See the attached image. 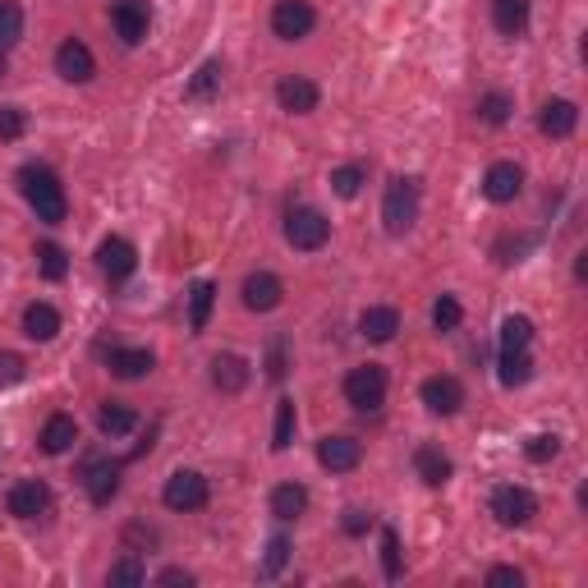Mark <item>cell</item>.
<instances>
[{
	"mask_svg": "<svg viewBox=\"0 0 588 588\" xmlns=\"http://www.w3.org/2000/svg\"><path fill=\"white\" fill-rule=\"evenodd\" d=\"M492 515H497L506 529H520V524H529L533 515H538V501H533L529 487L506 483V487H497V492H492Z\"/></svg>",
	"mask_w": 588,
	"mask_h": 588,
	"instance_id": "obj_6",
	"label": "cell"
},
{
	"mask_svg": "<svg viewBox=\"0 0 588 588\" xmlns=\"http://www.w3.org/2000/svg\"><path fill=\"white\" fill-rule=\"evenodd\" d=\"M290 441H294V400H281L272 423V451H290Z\"/></svg>",
	"mask_w": 588,
	"mask_h": 588,
	"instance_id": "obj_31",
	"label": "cell"
},
{
	"mask_svg": "<svg viewBox=\"0 0 588 588\" xmlns=\"http://www.w3.org/2000/svg\"><path fill=\"white\" fill-rule=\"evenodd\" d=\"M478 120H483V125H506L510 120V97L506 92H487L483 102H478Z\"/></svg>",
	"mask_w": 588,
	"mask_h": 588,
	"instance_id": "obj_35",
	"label": "cell"
},
{
	"mask_svg": "<svg viewBox=\"0 0 588 588\" xmlns=\"http://www.w3.org/2000/svg\"><path fill=\"white\" fill-rule=\"evenodd\" d=\"M212 386L216 391H226V396L244 391V386H249V363L239 359V354H216L212 359Z\"/></svg>",
	"mask_w": 588,
	"mask_h": 588,
	"instance_id": "obj_19",
	"label": "cell"
},
{
	"mask_svg": "<svg viewBox=\"0 0 588 588\" xmlns=\"http://www.w3.org/2000/svg\"><path fill=\"white\" fill-rule=\"evenodd\" d=\"M575 125H579V106L575 102H547L543 106V115H538V129H543L547 138H570L575 134Z\"/></svg>",
	"mask_w": 588,
	"mask_h": 588,
	"instance_id": "obj_20",
	"label": "cell"
},
{
	"mask_svg": "<svg viewBox=\"0 0 588 588\" xmlns=\"http://www.w3.org/2000/svg\"><path fill=\"white\" fill-rule=\"evenodd\" d=\"M212 308H216V285L212 281H198V285H193V294H189V327H193V336H198V331H207Z\"/></svg>",
	"mask_w": 588,
	"mask_h": 588,
	"instance_id": "obj_26",
	"label": "cell"
},
{
	"mask_svg": "<svg viewBox=\"0 0 588 588\" xmlns=\"http://www.w3.org/2000/svg\"><path fill=\"white\" fill-rule=\"evenodd\" d=\"M19 184H23V198H28V207L37 212V221H46V226H60L69 212V198H65V184L51 175L46 166H23L19 170Z\"/></svg>",
	"mask_w": 588,
	"mask_h": 588,
	"instance_id": "obj_1",
	"label": "cell"
},
{
	"mask_svg": "<svg viewBox=\"0 0 588 588\" xmlns=\"http://www.w3.org/2000/svg\"><path fill=\"white\" fill-rule=\"evenodd\" d=\"M37 267H42L46 281H65V272H69L65 249H60V244H42V249H37Z\"/></svg>",
	"mask_w": 588,
	"mask_h": 588,
	"instance_id": "obj_32",
	"label": "cell"
},
{
	"mask_svg": "<svg viewBox=\"0 0 588 588\" xmlns=\"http://www.w3.org/2000/svg\"><path fill=\"white\" fill-rule=\"evenodd\" d=\"M138 414L129 405H102V414H97V428L106 432V437H125V432H134Z\"/></svg>",
	"mask_w": 588,
	"mask_h": 588,
	"instance_id": "obj_29",
	"label": "cell"
},
{
	"mask_svg": "<svg viewBox=\"0 0 588 588\" xmlns=\"http://www.w3.org/2000/svg\"><path fill=\"white\" fill-rule=\"evenodd\" d=\"M0 74H5V56H0Z\"/></svg>",
	"mask_w": 588,
	"mask_h": 588,
	"instance_id": "obj_48",
	"label": "cell"
},
{
	"mask_svg": "<svg viewBox=\"0 0 588 588\" xmlns=\"http://www.w3.org/2000/svg\"><path fill=\"white\" fill-rule=\"evenodd\" d=\"M368 524H373V515H368V510H345V533H350V538L368 533Z\"/></svg>",
	"mask_w": 588,
	"mask_h": 588,
	"instance_id": "obj_45",
	"label": "cell"
},
{
	"mask_svg": "<svg viewBox=\"0 0 588 588\" xmlns=\"http://www.w3.org/2000/svg\"><path fill=\"white\" fill-rule=\"evenodd\" d=\"M524 455H529L533 464H547L561 455V437H552V432H543V437H529V446H524Z\"/></svg>",
	"mask_w": 588,
	"mask_h": 588,
	"instance_id": "obj_39",
	"label": "cell"
},
{
	"mask_svg": "<svg viewBox=\"0 0 588 588\" xmlns=\"http://www.w3.org/2000/svg\"><path fill=\"white\" fill-rule=\"evenodd\" d=\"M56 331H60V313L51 304L23 308V336L28 340H56Z\"/></svg>",
	"mask_w": 588,
	"mask_h": 588,
	"instance_id": "obj_23",
	"label": "cell"
},
{
	"mask_svg": "<svg viewBox=\"0 0 588 588\" xmlns=\"http://www.w3.org/2000/svg\"><path fill=\"white\" fill-rule=\"evenodd\" d=\"M317 23V10L308 5V0H276L272 10V33L281 37V42H299V37L313 33Z\"/></svg>",
	"mask_w": 588,
	"mask_h": 588,
	"instance_id": "obj_7",
	"label": "cell"
},
{
	"mask_svg": "<svg viewBox=\"0 0 588 588\" xmlns=\"http://www.w3.org/2000/svg\"><path fill=\"white\" fill-rule=\"evenodd\" d=\"M460 317H464V308H460V299H451V294H441L437 304H432V327L437 331H455L460 327Z\"/></svg>",
	"mask_w": 588,
	"mask_h": 588,
	"instance_id": "obj_36",
	"label": "cell"
},
{
	"mask_svg": "<svg viewBox=\"0 0 588 588\" xmlns=\"http://www.w3.org/2000/svg\"><path fill=\"white\" fill-rule=\"evenodd\" d=\"M533 340V322L520 313H510L506 322H501V354H524Z\"/></svg>",
	"mask_w": 588,
	"mask_h": 588,
	"instance_id": "obj_28",
	"label": "cell"
},
{
	"mask_svg": "<svg viewBox=\"0 0 588 588\" xmlns=\"http://www.w3.org/2000/svg\"><path fill=\"white\" fill-rule=\"evenodd\" d=\"M363 180H368V166H359V161H350V166L331 170V189H336L340 198H354V193L363 189Z\"/></svg>",
	"mask_w": 588,
	"mask_h": 588,
	"instance_id": "obj_30",
	"label": "cell"
},
{
	"mask_svg": "<svg viewBox=\"0 0 588 588\" xmlns=\"http://www.w3.org/2000/svg\"><path fill=\"white\" fill-rule=\"evenodd\" d=\"M414 469H419V478L428 487H441L451 478V460H446L437 446H419V451H414Z\"/></svg>",
	"mask_w": 588,
	"mask_h": 588,
	"instance_id": "obj_25",
	"label": "cell"
},
{
	"mask_svg": "<svg viewBox=\"0 0 588 588\" xmlns=\"http://www.w3.org/2000/svg\"><path fill=\"white\" fill-rule=\"evenodd\" d=\"M285 561H290V543H285V538H272V543H267V561H262V575H281Z\"/></svg>",
	"mask_w": 588,
	"mask_h": 588,
	"instance_id": "obj_42",
	"label": "cell"
},
{
	"mask_svg": "<svg viewBox=\"0 0 588 588\" xmlns=\"http://www.w3.org/2000/svg\"><path fill=\"white\" fill-rule=\"evenodd\" d=\"M382 570H386V579H400V538H396V529H382Z\"/></svg>",
	"mask_w": 588,
	"mask_h": 588,
	"instance_id": "obj_40",
	"label": "cell"
},
{
	"mask_svg": "<svg viewBox=\"0 0 588 588\" xmlns=\"http://www.w3.org/2000/svg\"><path fill=\"white\" fill-rule=\"evenodd\" d=\"M37 441H42V451H46V455H65L69 446L79 441V423L69 419V414H51Z\"/></svg>",
	"mask_w": 588,
	"mask_h": 588,
	"instance_id": "obj_21",
	"label": "cell"
},
{
	"mask_svg": "<svg viewBox=\"0 0 588 588\" xmlns=\"http://www.w3.org/2000/svg\"><path fill=\"white\" fill-rule=\"evenodd\" d=\"M244 308L249 313H272L276 304H281V294H285V285H281V276H272V272H253V276H244Z\"/></svg>",
	"mask_w": 588,
	"mask_h": 588,
	"instance_id": "obj_11",
	"label": "cell"
},
{
	"mask_svg": "<svg viewBox=\"0 0 588 588\" xmlns=\"http://www.w3.org/2000/svg\"><path fill=\"white\" fill-rule=\"evenodd\" d=\"M157 584H184V588H189L193 575H189V570H180V566H170V570H161V575H157Z\"/></svg>",
	"mask_w": 588,
	"mask_h": 588,
	"instance_id": "obj_47",
	"label": "cell"
},
{
	"mask_svg": "<svg viewBox=\"0 0 588 588\" xmlns=\"http://www.w3.org/2000/svg\"><path fill=\"white\" fill-rule=\"evenodd\" d=\"M56 74H60L65 83H88L92 74H97V60H92L88 42H79V37L60 42V51H56Z\"/></svg>",
	"mask_w": 588,
	"mask_h": 588,
	"instance_id": "obj_9",
	"label": "cell"
},
{
	"mask_svg": "<svg viewBox=\"0 0 588 588\" xmlns=\"http://www.w3.org/2000/svg\"><path fill=\"white\" fill-rule=\"evenodd\" d=\"M524 189V170L515 166V161H492L483 175V193L487 203H515Z\"/></svg>",
	"mask_w": 588,
	"mask_h": 588,
	"instance_id": "obj_8",
	"label": "cell"
},
{
	"mask_svg": "<svg viewBox=\"0 0 588 588\" xmlns=\"http://www.w3.org/2000/svg\"><path fill=\"white\" fill-rule=\"evenodd\" d=\"M419 396H423V405H428L432 414L451 419V414H460V405H464V386L455 382V377H428Z\"/></svg>",
	"mask_w": 588,
	"mask_h": 588,
	"instance_id": "obj_12",
	"label": "cell"
},
{
	"mask_svg": "<svg viewBox=\"0 0 588 588\" xmlns=\"http://www.w3.org/2000/svg\"><path fill=\"white\" fill-rule=\"evenodd\" d=\"M106 579H111V584H147V566L138 556H125V561H115Z\"/></svg>",
	"mask_w": 588,
	"mask_h": 588,
	"instance_id": "obj_38",
	"label": "cell"
},
{
	"mask_svg": "<svg viewBox=\"0 0 588 588\" xmlns=\"http://www.w3.org/2000/svg\"><path fill=\"white\" fill-rule=\"evenodd\" d=\"M111 23H115V33H120V42L138 46L147 37V5H143V0H115V5H111Z\"/></svg>",
	"mask_w": 588,
	"mask_h": 588,
	"instance_id": "obj_15",
	"label": "cell"
},
{
	"mask_svg": "<svg viewBox=\"0 0 588 588\" xmlns=\"http://www.w3.org/2000/svg\"><path fill=\"white\" fill-rule=\"evenodd\" d=\"M382 221H386V230H391V235H405V230L419 221V180H405V175H396V180L386 184Z\"/></svg>",
	"mask_w": 588,
	"mask_h": 588,
	"instance_id": "obj_2",
	"label": "cell"
},
{
	"mask_svg": "<svg viewBox=\"0 0 588 588\" xmlns=\"http://www.w3.org/2000/svg\"><path fill=\"white\" fill-rule=\"evenodd\" d=\"M83 487H88L92 506H111V497L120 492V464L92 460V464H88V474H83Z\"/></svg>",
	"mask_w": 588,
	"mask_h": 588,
	"instance_id": "obj_17",
	"label": "cell"
},
{
	"mask_svg": "<svg viewBox=\"0 0 588 588\" xmlns=\"http://www.w3.org/2000/svg\"><path fill=\"white\" fill-rule=\"evenodd\" d=\"M46 506H51V492H46V483H37V478L10 487V515L14 520H37Z\"/></svg>",
	"mask_w": 588,
	"mask_h": 588,
	"instance_id": "obj_16",
	"label": "cell"
},
{
	"mask_svg": "<svg viewBox=\"0 0 588 588\" xmlns=\"http://www.w3.org/2000/svg\"><path fill=\"white\" fill-rule=\"evenodd\" d=\"M23 129H28V115H23V106H0V143H14V138H23Z\"/></svg>",
	"mask_w": 588,
	"mask_h": 588,
	"instance_id": "obj_37",
	"label": "cell"
},
{
	"mask_svg": "<svg viewBox=\"0 0 588 588\" xmlns=\"http://www.w3.org/2000/svg\"><path fill=\"white\" fill-rule=\"evenodd\" d=\"M267 377H276V382L285 377V340H272V350H267Z\"/></svg>",
	"mask_w": 588,
	"mask_h": 588,
	"instance_id": "obj_44",
	"label": "cell"
},
{
	"mask_svg": "<svg viewBox=\"0 0 588 588\" xmlns=\"http://www.w3.org/2000/svg\"><path fill=\"white\" fill-rule=\"evenodd\" d=\"M487 584H515V588H520L524 575L515 566H497V570H487Z\"/></svg>",
	"mask_w": 588,
	"mask_h": 588,
	"instance_id": "obj_46",
	"label": "cell"
},
{
	"mask_svg": "<svg viewBox=\"0 0 588 588\" xmlns=\"http://www.w3.org/2000/svg\"><path fill=\"white\" fill-rule=\"evenodd\" d=\"M317 460L327 464L331 474H350V469H359L363 446L354 437H322L317 441Z\"/></svg>",
	"mask_w": 588,
	"mask_h": 588,
	"instance_id": "obj_13",
	"label": "cell"
},
{
	"mask_svg": "<svg viewBox=\"0 0 588 588\" xmlns=\"http://www.w3.org/2000/svg\"><path fill=\"white\" fill-rule=\"evenodd\" d=\"M97 267H102L111 281H125V276H134V267H138L134 244H129V239H120V235L102 239V244H97Z\"/></svg>",
	"mask_w": 588,
	"mask_h": 588,
	"instance_id": "obj_10",
	"label": "cell"
},
{
	"mask_svg": "<svg viewBox=\"0 0 588 588\" xmlns=\"http://www.w3.org/2000/svg\"><path fill=\"white\" fill-rule=\"evenodd\" d=\"M19 33H23V10L5 0V5H0V56H5V51L19 42Z\"/></svg>",
	"mask_w": 588,
	"mask_h": 588,
	"instance_id": "obj_33",
	"label": "cell"
},
{
	"mask_svg": "<svg viewBox=\"0 0 588 588\" xmlns=\"http://www.w3.org/2000/svg\"><path fill=\"white\" fill-rule=\"evenodd\" d=\"M23 359L19 354H0V386H14V382H23Z\"/></svg>",
	"mask_w": 588,
	"mask_h": 588,
	"instance_id": "obj_43",
	"label": "cell"
},
{
	"mask_svg": "<svg viewBox=\"0 0 588 588\" xmlns=\"http://www.w3.org/2000/svg\"><path fill=\"white\" fill-rule=\"evenodd\" d=\"M304 510H308V492L299 483H281L272 492V515H276V520L290 524V520H299Z\"/></svg>",
	"mask_w": 588,
	"mask_h": 588,
	"instance_id": "obj_24",
	"label": "cell"
},
{
	"mask_svg": "<svg viewBox=\"0 0 588 588\" xmlns=\"http://www.w3.org/2000/svg\"><path fill=\"white\" fill-rule=\"evenodd\" d=\"M345 400H350L359 414H377V409L386 405V368L382 363L350 368V377H345Z\"/></svg>",
	"mask_w": 588,
	"mask_h": 588,
	"instance_id": "obj_3",
	"label": "cell"
},
{
	"mask_svg": "<svg viewBox=\"0 0 588 588\" xmlns=\"http://www.w3.org/2000/svg\"><path fill=\"white\" fill-rule=\"evenodd\" d=\"M359 331H363V340H373V345H386V340H396V331H400V313H396V308H386V304L363 308Z\"/></svg>",
	"mask_w": 588,
	"mask_h": 588,
	"instance_id": "obj_18",
	"label": "cell"
},
{
	"mask_svg": "<svg viewBox=\"0 0 588 588\" xmlns=\"http://www.w3.org/2000/svg\"><path fill=\"white\" fill-rule=\"evenodd\" d=\"M221 83V60H207L198 74H193V83H189V97H207V92Z\"/></svg>",
	"mask_w": 588,
	"mask_h": 588,
	"instance_id": "obj_41",
	"label": "cell"
},
{
	"mask_svg": "<svg viewBox=\"0 0 588 588\" xmlns=\"http://www.w3.org/2000/svg\"><path fill=\"white\" fill-rule=\"evenodd\" d=\"M533 377L529 354H501V386H524Z\"/></svg>",
	"mask_w": 588,
	"mask_h": 588,
	"instance_id": "obj_34",
	"label": "cell"
},
{
	"mask_svg": "<svg viewBox=\"0 0 588 588\" xmlns=\"http://www.w3.org/2000/svg\"><path fill=\"white\" fill-rule=\"evenodd\" d=\"M111 373L134 382V377L152 373V350H111Z\"/></svg>",
	"mask_w": 588,
	"mask_h": 588,
	"instance_id": "obj_27",
	"label": "cell"
},
{
	"mask_svg": "<svg viewBox=\"0 0 588 588\" xmlns=\"http://www.w3.org/2000/svg\"><path fill=\"white\" fill-rule=\"evenodd\" d=\"M276 102H281L290 115H308V111H317L322 92H317L313 79H299V74H290V79L276 83Z\"/></svg>",
	"mask_w": 588,
	"mask_h": 588,
	"instance_id": "obj_14",
	"label": "cell"
},
{
	"mask_svg": "<svg viewBox=\"0 0 588 588\" xmlns=\"http://www.w3.org/2000/svg\"><path fill=\"white\" fill-rule=\"evenodd\" d=\"M492 23L501 37H520L529 28V0H492Z\"/></svg>",
	"mask_w": 588,
	"mask_h": 588,
	"instance_id": "obj_22",
	"label": "cell"
},
{
	"mask_svg": "<svg viewBox=\"0 0 588 588\" xmlns=\"http://www.w3.org/2000/svg\"><path fill=\"white\" fill-rule=\"evenodd\" d=\"M207 497H212V487H207V478L198 474V469H180V474H170L166 487H161V501H166V510H203Z\"/></svg>",
	"mask_w": 588,
	"mask_h": 588,
	"instance_id": "obj_5",
	"label": "cell"
},
{
	"mask_svg": "<svg viewBox=\"0 0 588 588\" xmlns=\"http://www.w3.org/2000/svg\"><path fill=\"white\" fill-rule=\"evenodd\" d=\"M285 239H290V249L313 253L331 239V221L317 212V207H294V212L285 216Z\"/></svg>",
	"mask_w": 588,
	"mask_h": 588,
	"instance_id": "obj_4",
	"label": "cell"
}]
</instances>
